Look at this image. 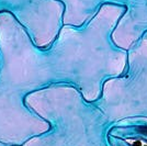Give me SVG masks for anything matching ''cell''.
Listing matches in <instances>:
<instances>
[{
    "instance_id": "obj_1",
    "label": "cell",
    "mask_w": 147,
    "mask_h": 146,
    "mask_svg": "<svg viewBox=\"0 0 147 146\" xmlns=\"http://www.w3.org/2000/svg\"><path fill=\"white\" fill-rule=\"evenodd\" d=\"M127 53L126 70L107 80L97 101L110 125L126 119H147V32Z\"/></svg>"
},
{
    "instance_id": "obj_2",
    "label": "cell",
    "mask_w": 147,
    "mask_h": 146,
    "mask_svg": "<svg viewBox=\"0 0 147 146\" xmlns=\"http://www.w3.org/2000/svg\"><path fill=\"white\" fill-rule=\"evenodd\" d=\"M109 146H147V119H126L111 125Z\"/></svg>"
}]
</instances>
